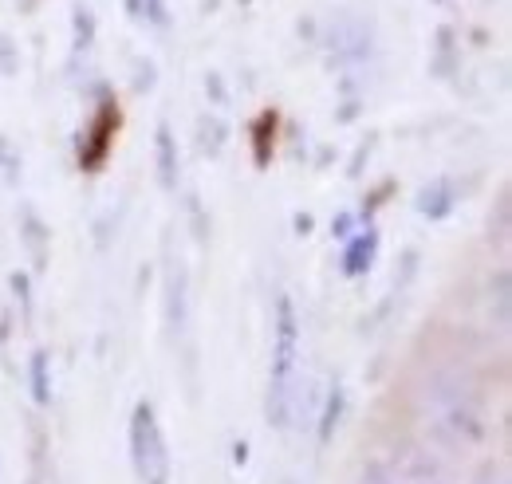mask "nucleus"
I'll return each instance as SVG.
<instances>
[{"label": "nucleus", "instance_id": "nucleus-4", "mask_svg": "<svg viewBox=\"0 0 512 484\" xmlns=\"http://www.w3.org/2000/svg\"><path fill=\"white\" fill-rule=\"evenodd\" d=\"M394 473H398V481H406V484L442 481V461H438L434 453H426V449H410V453L402 457V465H394Z\"/></svg>", "mask_w": 512, "mask_h": 484}, {"label": "nucleus", "instance_id": "nucleus-7", "mask_svg": "<svg viewBox=\"0 0 512 484\" xmlns=\"http://www.w3.org/2000/svg\"><path fill=\"white\" fill-rule=\"evenodd\" d=\"M375 248H379V237H375V233H367V237L351 241L347 244V252H343V272H347V276L367 272V268H371V260H375Z\"/></svg>", "mask_w": 512, "mask_h": 484}, {"label": "nucleus", "instance_id": "nucleus-8", "mask_svg": "<svg viewBox=\"0 0 512 484\" xmlns=\"http://www.w3.org/2000/svg\"><path fill=\"white\" fill-rule=\"evenodd\" d=\"M170 327L182 331L186 327V272H170Z\"/></svg>", "mask_w": 512, "mask_h": 484}, {"label": "nucleus", "instance_id": "nucleus-9", "mask_svg": "<svg viewBox=\"0 0 512 484\" xmlns=\"http://www.w3.org/2000/svg\"><path fill=\"white\" fill-rule=\"evenodd\" d=\"M339 414H343V390H339V386H331V398H327V410H323L320 441H331V429L339 425Z\"/></svg>", "mask_w": 512, "mask_h": 484}, {"label": "nucleus", "instance_id": "nucleus-3", "mask_svg": "<svg viewBox=\"0 0 512 484\" xmlns=\"http://www.w3.org/2000/svg\"><path fill=\"white\" fill-rule=\"evenodd\" d=\"M461 441V445H481L485 437H489V425H485V418L469 406V402H449V410H446V422H442Z\"/></svg>", "mask_w": 512, "mask_h": 484}, {"label": "nucleus", "instance_id": "nucleus-11", "mask_svg": "<svg viewBox=\"0 0 512 484\" xmlns=\"http://www.w3.org/2000/svg\"><path fill=\"white\" fill-rule=\"evenodd\" d=\"M32 386H36V402H48V359L44 355L32 359Z\"/></svg>", "mask_w": 512, "mask_h": 484}, {"label": "nucleus", "instance_id": "nucleus-10", "mask_svg": "<svg viewBox=\"0 0 512 484\" xmlns=\"http://www.w3.org/2000/svg\"><path fill=\"white\" fill-rule=\"evenodd\" d=\"M359 484H402V481H398L394 465H386V461H367L363 473H359Z\"/></svg>", "mask_w": 512, "mask_h": 484}, {"label": "nucleus", "instance_id": "nucleus-13", "mask_svg": "<svg viewBox=\"0 0 512 484\" xmlns=\"http://www.w3.org/2000/svg\"><path fill=\"white\" fill-rule=\"evenodd\" d=\"M426 484H446V481H426Z\"/></svg>", "mask_w": 512, "mask_h": 484}, {"label": "nucleus", "instance_id": "nucleus-1", "mask_svg": "<svg viewBox=\"0 0 512 484\" xmlns=\"http://www.w3.org/2000/svg\"><path fill=\"white\" fill-rule=\"evenodd\" d=\"M276 351H272V382H268V422H292V394H296V359H300V327H296V307L288 296H280L276 307Z\"/></svg>", "mask_w": 512, "mask_h": 484}, {"label": "nucleus", "instance_id": "nucleus-12", "mask_svg": "<svg viewBox=\"0 0 512 484\" xmlns=\"http://www.w3.org/2000/svg\"><path fill=\"white\" fill-rule=\"evenodd\" d=\"M0 67L12 71V48H8V40H0Z\"/></svg>", "mask_w": 512, "mask_h": 484}, {"label": "nucleus", "instance_id": "nucleus-2", "mask_svg": "<svg viewBox=\"0 0 512 484\" xmlns=\"http://www.w3.org/2000/svg\"><path fill=\"white\" fill-rule=\"evenodd\" d=\"M130 461L142 484H170V449L150 402H142L130 418Z\"/></svg>", "mask_w": 512, "mask_h": 484}, {"label": "nucleus", "instance_id": "nucleus-5", "mask_svg": "<svg viewBox=\"0 0 512 484\" xmlns=\"http://www.w3.org/2000/svg\"><path fill=\"white\" fill-rule=\"evenodd\" d=\"M449 209H453V185H449L446 178L430 182L422 193H418V213H422V217L438 221V217H446Z\"/></svg>", "mask_w": 512, "mask_h": 484}, {"label": "nucleus", "instance_id": "nucleus-6", "mask_svg": "<svg viewBox=\"0 0 512 484\" xmlns=\"http://www.w3.org/2000/svg\"><path fill=\"white\" fill-rule=\"evenodd\" d=\"M158 182L166 185V189H174L178 185V146H174V134H170V126L162 122L158 126Z\"/></svg>", "mask_w": 512, "mask_h": 484}]
</instances>
